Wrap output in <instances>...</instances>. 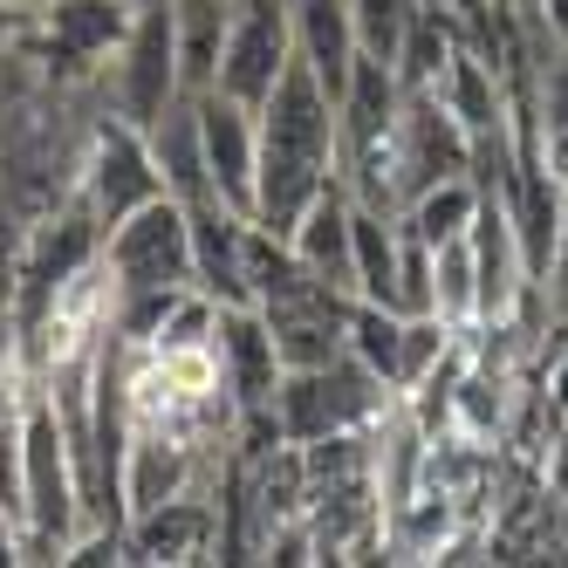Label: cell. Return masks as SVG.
Returning a JSON list of instances; mask_svg holds the SVG:
<instances>
[{
	"label": "cell",
	"mask_w": 568,
	"mask_h": 568,
	"mask_svg": "<svg viewBox=\"0 0 568 568\" xmlns=\"http://www.w3.org/2000/svg\"><path fill=\"white\" fill-rule=\"evenodd\" d=\"M555 336H561V349L548 356V377H541V404H548L555 432H568V329H555Z\"/></svg>",
	"instance_id": "22"
},
{
	"label": "cell",
	"mask_w": 568,
	"mask_h": 568,
	"mask_svg": "<svg viewBox=\"0 0 568 568\" xmlns=\"http://www.w3.org/2000/svg\"><path fill=\"white\" fill-rule=\"evenodd\" d=\"M213 363H220V390L233 397V418H267V404L281 390V356H274L261 308H220Z\"/></svg>",
	"instance_id": "9"
},
{
	"label": "cell",
	"mask_w": 568,
	"mask_h": 568,
	"mask_svg": "<svg viewBox=\"0 0 568 568\" xmlns=\"http://www.w3.org/2000/svg\"><path fill=\"white\" fill-rule=\"evenodd\" d=\"M412 14H418V0H349V34H356V55L397 62Z\"/></svg>",
	"instance_id": "20"
},
{
	"label": "cell",
	"mask_w": 568,
	"mask_h": 568,
	"mask_svg": "<svg viewBox=\"0 0 568 568\" xmlns=\"http://www.w3.org/2000/svg\"><path fill=\"white\" fill-rule=\"evenodd\" d=\"M541 295H548V315L561 322V315H568V179H561V220H555V261H548V281H541Z\"/></svg>",
	"instance_id": "21"
},
{
	"label": "cell",
	"mask_w": 568,
	"mask_h": 568,
	"mask_svg": "<svg viewBox=\"0 0 568 568\" xmlns=\"http://www.w3.org/2000/svg\"><path fill=\"white\" fill-rule=\"evenodd\" d=\"M568 42V0H535V21H527V55L535 49H561Z\"/></svg>",
	"instance_id": "23"
},
{
	"label": "cell",
	"mask_w": 568,
	"mask_h": 568,
	"mask_svg": "<svg viewBox=\"0 0 568 568\" xmlns=\"http://www.w3.org/2000/svg\"><path fill=\"white\" fill-rule=\"evenodd\" d=\"M75 192L90 199V213H97L103 233L116 220H131L138 206H151V199L165 192V179H158V158H151L144 131L124 124V116H110V110H97L90 144H83V165H75Z\"/></svg>",
	"instance_id": "5"
},
{
	"label": "cell",
	"mask_w": 568,
	"mask_h": 568,
	"mask_svg": "<svg viewBox=\"0 0 568 568\" xmlns=\"http://www.w3.org/2000/svg\"><path fill=\"white\" fill-rule=\"evenodd\" d=\"M151 158H158V179H165V192L179 199V206H199V199H220L213 179H206V144H199V103L179 97L158 124L144 131Z\"/></svg>",
	"instance_id": "14"
},
{
	"label": "cell",
	"mask_w": 568,
	"mask_h": 568,
	"mask_svg": "<svg viewBox=\"0 0 568 568\" xmlns=\"http://www.w3.org/2000/svg\"><path fill=\"white\" fill-rule=\"evenodd\" d=\"M21 34H28V21H21L14 8H0V62L14 55V42H21Z\"/></svg>",
	"instance_id": "25"
},
{
	"label": "cell",
	"mask_w": 568,
	"mask_h": 568,
	"mask_svg": "<svg viewBox=\"0 0 568 568\" xmlns=\"http://www.w3.org/2000/svg\"><path fill=\"white\" fill-rule=\"evenodd\" d=\"M349 240H356V302L390 308V302H397V247H404L397 213L356 206V213H349Z\"/></svg>",
	"instance_id": "16"
},
{
	"label": "cell",
	"mask_w": 568,
	"mask_h": 568,
	"mask_svg": "<svg viewBox=\"0 0 568 568\" xmlns=\"http://www.w3.org/2000/svg\"><path fill=\"white\" fill-rule=\"evenodd\" d=\"M220 507L199 500V486L124 520V561H220Z\"/></svg>",
	"instance_id": "10"
},
{
	"label": "cell",
	"mask_w": 568,
	"mask_h": 568,
	"mask_svg": "<svg viewBox=\"0 0 568 568\" xmlns=\"http://www.w3.org/2000/svg\"><path fill=\"white\" fill-rule=\"evenodd\" d=\"M527 110H535V138H541L548 172L568 179V42H561V49H535Z\"/></svg>",
	"instance_id": "17"
},
{
	"label": "cell",
	"mask_w": 568,
	"mask_h": 568,
	"mask_svg": "<svg viewBox=\"0 0 568 568\" xmlns=\"http://www.w3.org/2000/svg\"><path fill=\"white\" fill-rule=\"evenodd\" d=\"M185 226H192V288H206L220 308H254L247 213H233L226 199H199V206H185Z\"/></svg>",
	"instance_id": "12"
},
{
	"label": "cell",
	"mask_w": 568,
	"mask_h": 568,
	"mask_svg": "<svg viewBox=\"0 0 568 568\" xmlns=\"http://www.w3.org/2000/svg\"><path fill=\"white\" fill-rule=\"evenodd\" d=\"M0 8H14L21 21H34V14H42V8H49V0H0Z\"/></svg>",
	"instance_id": "26"
},
{
	"label": "cell",
	"mask_w": 568,
	"mask_h": 568,
	"mask_svg": "<svg viewBox=\"0 0 568 568\" xmlns=\"http://www.w3.org/2000/svg\"><path fill=\"white\" fill-rule=\"evenodd\" d=\"M0 363H8V336H0Z\"/></svg>",
	"instance_id": "27"
},
{
	"label": "cell",
	"mask_w": 568,
	"mask_h": 568,
	"mask_svg": "<svg viewBox=\"0 0 568 568\" xmlns=\"http://www.w3.org/2000/svg\"><path fill=\"white\" fill-rule=\"evenodd\" d=\"M390 404L397 397L343 349L336 363H315V371H281V390L267 412L288 445H315V438H343V432H377Z\"/></svg>",
	"instance_id": "2"
},
{
	"label": "cell",
	"mask_w": 568,
	"mask_h": 568,
	"mask_svg": "<svg viewBox=\"0 0 568 568\" xmlns=\"http://www.w3.org/2000/svg\"><path fill=\"white\" fill-rule=\"evenodd\" d=\"M349 213H356L349 185H343V179H329V185H322L308 206L295 213L288 247H295V261H302L315 281H329L336 295H349V302H356V240H349Z\"/></svg>",
	"instance_id": "13"
},
{
	"label": "cell",
	"mask_w": 568,
	"mask_h": 568,
	"mask_svg": "<svg viewBox=\"0 0 568 568\" xmlns=\"http://www.w3.org/2000/svg\"><path fill=\"white\" fill-rule=\"evenodd\" d=\"M261 131V165H254V220L288 233L295 213L336 179V103L315 83V69L295 55L274 75L267 103L254 110Z\"/></svg>",
	"instance_id": "1"
},
{
	"label": "cell",
	"mask_w": 568,
	"mask_h": 568,
	"mask_svg": "<svg viewBox=\"0 0 568 568\" xmlns=\"http://www.w3.org/2000/svg\"><path fill=\"white\" fill-rule=\"evenodd\" d=\"M343 349L397 397V371H404V315H397V308L349 302V336H343Z\"/></svg>",
	"instance_id": "19"
},
{
	"label": "cell",
	"mask_w": 568,
	"mask_h": 568,
	"mask_svg": "<svg viewBox=\"0 0 568 568\" xmlns=\"http://www.w3.org/2000/svg\"><path fill=\"white\" fill-rule=\"evenodd\" d=\"M110 295H144V288H192V226L172 192H158L151 206L116 220L97 254Z\"/></svg>",
	"instance_id": "4"
},
{
	"label": "cell",
	"mask_w": 568,
	"mask_h": 568,
	"mask_svg": "<svg viewBox=\"0 0 568 568\" xmlns=\"http://www.w3.org/2000/svg\"><path fill=\"white\" fill-rule=\"evenodd\" d=\"M473 213H479V179L466 172V179H438V185H425L418 199H404V206H397V226L418 233L425 247H445V240H459V233L473 226Z\"/></svg>",
	"instance_id": "18"
},
{
	"label": "cell",
	"mask_w": 568,
	"mask_h": 568,
	"mask_svg": "<svg viewBox=\"0 0 568 568\" xmlns=\"http://www.w3.org/2000/svg\"><path fill=\"white\" fill-rule=\"evenodd\" d=\"M199 144H206V179L226 199L233 213L254 220V165H261V131H254V110L233 103L220 90H199Z\"/></svg>",
	"instance_id": "11"
},
{
	"label": "cell",
	"mask_w": 568,
	"mask_h": 568,
	"mask_svg": "<svg viewBox=\"0 0 568 568\" xmlns=\"http://www.w3.org/2000/svg\"><path fill=\"white\" fill-rule=\"evenodd\" d=\"M131 8L138 0H49L28 21V42L55 83H97V69L110 62V49L131 28Z\"/></svg>",
	"instance_id": "7"
},
{
	"label": "cell",
	"mask_w": 568,
	"mask_h": 568,
	"mask_svg": "<svg viewBox=\"0 0 568 568\" xmlns=\"http://www.w3.org/2000/svg\"><path fill=\"white\" fill-rule=\"evenodd\" d=\"M0 561H21V520L0 507Z\"/></svg>",
	"instance_id": "24"
},
{
	"label": "cell",
	"mask_w": 568,
	"mask_h": 568,
	"mask_svg": "<svg viewBox=\"0 0 568 568\" xmlns=\"http://www.w3.org/2000/svg\"><path fill=\"white\" fill-rule=\"evenodd\" d=\"M555 329H568V315H561V322H555Z\"/></svg>",
	"instance_id": "28"
},
{
	"label": "cell",
	"mask_w": 568,
	"mask_h": 568,
	"mask_svg": "<svg viewBox=\"0 0 568 568\" xmlns=\"http://www.w3.org/2000/svg\"><path fill=\"white\" fill-rule=\"evenodd\" d=\"M226 21H233V0H172V49H179L185 97L213 90L220 49H226Z\"/></svg>",
	"instance_id": "15"
},
{
	"label": "cell",
	"mask_w": 568,
	"mask_h": 568,
	"mask_svg": "<svg viewBox=\"0 0 568 568\" xmlns=\"http://www.w3.org/2000/svg\"><path fill=\"white\" fill-rule=\"evenodd\" d=\"M473 172V138L453 110L438 103V90H404L397 103V138H390V192L397 206L418 199L438 179H466Z\"/></svg>",
	"instance_id": "6"
},
{
	"label": "cell",
	"mask_w": 568,
	"mask_h": 568,
	"mask_svg": "<svg viewBox=\"0 0 568 568\" xmlns=\"http://www.w3.org/2000/svg\"><path fill=\"white\" fill-rule=\"evenodd\" d=\"M295 62V21H288V0H233V21H226V49H220V75L213 90L261 110L274 75Z\"/></svg>",
	"instance_id": "8"
},
{
	"label": "cell",
	"mask_w": 568,
	"mask_h": 568,
	"mask_svg": "<svg viewBox=\"0 0 568 568\" xmlns=\"http://www.w3.org/2000/svg\"><path fill=\"white\" fill-rule=\"evenodd\" d=\"M97 110L124 116V124L151 131L158 116H165L185 83H179V49H172V0H138L131 8V28L124 42L110 49V62L97 69Z\"/></svg>",
	"instance_id": "3"
}]
</instances>
